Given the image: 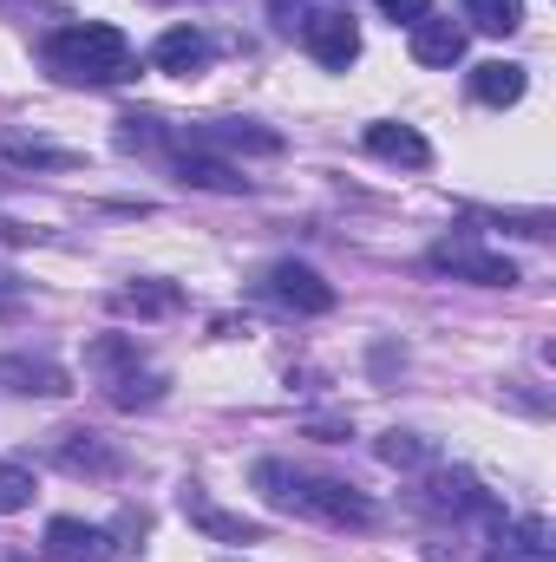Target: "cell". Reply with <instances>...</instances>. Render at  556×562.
<instances>
[{
  "label": "cell",
  "mask_w": 556,
  "mask_h": 562,
  "mask_svg": "<svg viewBox=\"0 0 556 562\" xmlns=\"http://www.w3.org/2000/svg\"><path fill=\"white\" fill-rule=\"evenodd\" d=\"M380 13H387V20H407V26H413V20H425V13H432V0H380Z\"/></svg>",
  "instance_id": "cell-23"
},
{
  "label": "cell",
  "mask_w": 556,
  "mask_h": 562,
  "mask_svg": "<svg viewBox=\"0 0 556 562\" xmlns=\"http://www.w3.org/2000/svg\"><path fill=\"white\" fill-rule=\"evenodd\" d=\"M197 144H223V150H263V157H276L281 138L276 132H263V125H249V119H223V125H210V132H197Z\"/></svg>",
  "instance_id": "cell-18"
},
{
  "label": "cell",
  "mask_w": 556,
  "mask_h": 562,
  "mask_svg": "<svg viewBox=\"0 0 556 562\" xmlns=\"http://www.w3.org/2000/svg\"><path fill=\"white\" fill-rule=\"evenodd\" d=\"M360 144L380 157V164H407V170H425L432 164V144L419 138L413 125H400V119H380V125H367Z\"/></svg>",
  "instance_id": "cell-11"
},
{
  "label": "cell",
  "mask_w": 556,
  "mask_h": 562,
  "mask_svg": "<svg viewBox=\"0 0 556 562\" xmlns=\"http://www.w3.org/2000/svg\"><path fill=\"white\" fill-rule=\"evenodd\" d=\"M164 386H170L164 373H138V367H132V373L105 380V400H112V406H125V413H138V406H157V400H164Z\"/></svg>",
  "instance_id": "cell-19"
},
{
  "label": "cell",
  "mask_w": 556,
  "mask_h": 562,
  "mask_svg": "<svg viewBox=\"0 0 556 562\" xmlns=\"http://www.w3.org/2000/svg\"><path fill=\"white\" fill-rule=\"evenodd\" d=\"M301 46H308L327 72H347V66L360 59V26H354V13H341V7H321V13L301 20Z\"/></svg>",
  "instance_id": "cell-4"
},
{
  "label": "cell",
  "mask_w": 556,
  "mask_h": 562,
  "mask_svg": "<svg viewBox=\"0 0 556 562\" xmlns=\"http://www.w3.org/2000/svg\"><path fill=\"white\" fill-rule=\"evenodd\" d=\"M184 517L210 537V543H263V524H249V517H236V510H223V504H210V491L203 484H184Z\"/></svg>",
  "instance_id": "cell-7"
},
{
  "label": "cell",
  "mask_w": 556,
  "mask_h": 562,
  "mask_svg": "<svg viewBox=\"0 0 556 562\" xmlns=\"http://www.w3.org/2000/svg\"><path fill=\"white\" fill-rule=\"evenodd\" d=\"M256 491L276 504V510H301V517H321L334 530H374L380 524V504L341 477H314V471H294L288 458H256Z\"/></svg>",
  "instance_id": "cell-1"
},
{
  "label": "cell",
  "mask_w": 556,
  "mask_h": 562,
  "mask_svg": "<svg viewBox=\"0 0 556 562\" xmlns=\"http://www.w3.org/2000/svg\"><path fill=\"white\" fill-rule=\"evenodd\" d=\"M53 464L73 471V477H112L125 458H119V445H105L99 431H59V438H53Z\"/></svg>",
  "instance_id": "cell-9"
},
{
  "label": "cell",
  "mask_w": 556,
  "mask_h": 562,
  "mask_svg": "<svg viewBox=\"0 0 556 562\" xmlns=\"http://www.w3.org/2000/svg\"><path fill=\"white\" fill-rule=\"evenodd\" d=\"M0 157L26 164V170H66L73 164V150H59V144H46V138H26V132H0Z\"/></svg>",
  "instance_id": "cell-16"
},
{
  "label": "cell",
  "mask_w": 556,
  "mask_h": 562,
  "mask_svg": "<svg viewBox=\"0 0 556 562\" xmlns=\"http://www.w3.org/2000/svg\"><path fill=\"white\" fill-rule=\"evenodd\" d=\"M20 294H26L20 276H13V269H0V307H20Z\"/></svg>",
  "instance_id": "cell-24"
},
{
  "label": "cell",
  "mask_w": 556,
  "mask_h": 562,
  "mask_svg": "<svg viewBox=\"0 0 556 562\" xmlns=\"http://www.w3.org/2000/svg\"><path fill=\"white\" fill-rule=\"evenodd\" d=\"M46 557L53 562H112V537H105L99 524L53 517V524H46Z\"/></svg>",
  "instance_id": "cell-10"
},
{
  "label": "cell",
  "mask_w": 556,
  "mask_h": 562,
  "mask_svg": "<svg viewBox=\"0 0 556 562\" xmlns=\"http://www.w3.org/2000/svg\"><path fill=\"white\" fill-rule=\"evenodd\" d=\"M380 458H387V464H400V471H413V464L432 458V445L413 438V431H387V438H380Z\"/></svg>",
  "instance_id": "cell-22"
},
{
  "label": "cell",
  "mask_w": 556,
  "mask_h": 562,
  "mask_svg": "<svg viewBox=\"0 0 556 562\" xmlns=\"http://www.w3.org/2000/svg\"><path fill=\"white\" fill-rule=\"evenodd\" d=\"M458 13H465L478 33H498V40L524 26V0H458Z\"/></svg>",
  "instance_id": "cell-20"
},
{
  "label": "cell",
  "mask_w": 556,
  "mask_h": 562,
  "mask_svg": "<svg viewBox=\"0 0 556 562\" xmlns=\"http://www.w3.org/2000/svg\"><path fill=\"white\" fill-rule=\"evenodd\" d=\"M86 367H92L99 380H119V373L138 367V340H132V334H99V340L86 347Z\"/></svg>",
  "instance_id": "cell-17"
},
{
  "label": "cell",
  "mask_w": 556,
  "mask_h": 562,
  "mask_svg": "<svg viewBox=\"0 0 556 562\" xmlns=\"http://www.w3.org/2000/svg\"><path fill=\"white\" fill-rule=\"evenodd\" d=\"M119 307L138 314V321H164V314L184 307V288L177 281H132V288H119Z\"/></svg>",
  "instance_id": "cell-15"
},
{
  "label": "cell",
  "mask_w": 556,
  "mask_h": 562,
  "mask_svg": "<svg viewBox=\"0 0 556 562\" xmlns=\"http://www.w3.org/2000/svg\"><path fill=\"white\" fill-rule=\"evenodd\" d=\"M177 183H190V190H223V196H243L249 190V177L236 170V164H223V157H210V150H177Z\"/></svg>",
  "instance_id": "cell-12"
},
{
  "label": "cell",
  "mask_w": 556,
  "mask_h": 562,
  "mask_svg": "<svg viewBox=\"0 0 556 562\" xmlns=\"http://www.w3.org/2000/svg\"><path fill=\"white\" fill-rule=\"evenodd\" d=\"M46 66H53L59 79H73V86H119V79L138 72L132 40H125L119 26H105V20L46 33Z\"/></svg>",
  "instance_id": "cell-2"
},
{
  "label": "cell",
  "mask_w": 556,
  "mask_h": 562,
  "mask_svg": "<svg viewBox=\"0 0 556 562\" xmlns=\"http://www.w3.org/2000/svg\"><path fill=\"white\" fill-rule=\"evenodd\" d=\"M413 59L419 66H458L465 59V26L458 20H413Z\"/></svg>",
  "instance_id": "cell-13"
},
{
  "label": "cell",
  "mask_w": 556,
  "mask_h": 562,
  "mask_svg": "<svg viewBox=\"0 0 556 562\" xmlns=\"http://www.w3.org/2000/svg\"><path fill=\"white\" fill-rule=\"evenodd\" d=\"M210 33L203 26H164L157 33V46H151V66L157 72H170V79H197L203 66H210Z\"/></svg>",
  "instance_id": "cell-8"
},
{
  "label": "cell",
  "mask_w": 556,
  "mask_h": 562,
  "mask_svg": "<svg viewBox=\"0 0 556 562\" xmlns=\"http://www.w3.org/2000/svg\"><path fill=\"white\" fill-rule=\"evenodd\" d=\"M26 504H33V471L26 464H0V517H13Z\"/></svg>",
  "instance_id": "cell-21"
},
{
  "label": "cell",
  "mask_w": 556,
  "mask_h": 562,
  "mask_svg": "<svg viewBox=\"0 0 556 562\" xmlns=\"http://www.w3.org/2000/svg\"><path fill=\"white\" fill-rule=\"evenodd\" d=\"M263 288H269V301L294 307V314H327V307H334V281L321 276V269H308V262H294V256L269 262Z\"/></svg>",
  "instance_id": "cell-5"
},
{
  "label": "cell",
  "mask_w": 556,
  "mask_h": 562,
  "mask_svg": "<svg viewBox=\"0 0 556 562\" xmlns=\"http://www.w3.org/2000/svg\"><path fill=\"white\" fill-rule=\"evenodd\" d=\"M524 86H531L524 66H511V59H485V66H471V99H478V105H498V112H504V105L524 99Z\"/></svg>",
  "instance_id": "cell-14"
},
{
  "label": "cell",
  "mask_w": 556,
  "mask_h": 562,
  "mask_svg": "<svg viewBox=\"0 0 556 562\" xmlns=\"http://www.w3.org/2000/svg\"><path fill=\"white\" fill-rule=\"evenodd\" d=\"M425 262H432L438 276L478 281V288H511V281H518V262L498 256V249H485L478 236H438V243L425 249Z\"/></svg>",
  "instance_id": "cell-3"
},
{
  "label": "cell",
  "mask_w": 556,
  "mask_h": 562,
  "mask_svg": "<svg viewBox=\"0 0 556 562\" xmlns=\"http://www.w3.org/2000/svg\"><path fill=\"white\" fill-rule=\"evenodd\" d=\"M0 393H20V400H59L73 393L66 367L46 360V353H0Z\"/></svg>",
  "instance_id": "cell-6"
}]
</instances>
